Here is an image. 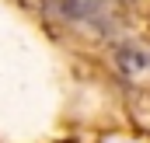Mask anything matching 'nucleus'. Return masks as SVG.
I'll return each mask as SVG.
<instances>
[{
  "instance_id": "f257e3e1",
  "label": "nucleus",
  "mask_w": 150,
  "mask_h": 143,
  "mask_svg": "<svg viewBox=\"0 0 150 143\" xmlns=\"http://www.w3.org/2000/svg\"><path fill=\"white\" fill-rule=\"evenodd\" d=\"M59 7H63V14L74 18V21H87V18L98 14V0H59Z\"/></svg>"
},
{
  "instance_id": "f03ea898",
  "label": "nucleus",
  "mask_w": 150,
  "mask_h": 143,
  "mask_svg": "<svg viewBox=\"0 0 150 143\" xmlns=\"http://www.w3.org/2000/svg\"><path fill=\"white\" fill-rule=\"evenodd\" d=\"M119 63H122V67H129V70H140V67H143L147 59H143L140 52H133V49H122V56H119Z\"/></svg>"
}]
</instances>
